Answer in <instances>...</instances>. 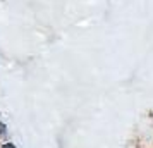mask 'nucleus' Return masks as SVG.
I'll list each match as a JSON object with an SVG mask.
<instances>
[{
  "label": "nucleus",
  "instance_id": "f257e3e1",
  "mask_svg": "<svg viewBox=\"0 0 153 148\" xmlns=\"http://www.w3.org/2000/svg\"><path fill=\"white\" fill-rule=\"evenodd\" d=\"M4 133H5V126H4V124H0V136H2Z\"/></svg>",
  "mask_w": 153,
  "mask_h": 148
},
{
  "label": "nucleus",
  "instance_id": "f03ea898",
  "mask_svg": "<svg viewBox=\"0 0 153 148\" xmlns=\"http://www.w3.org/2000/svg\"><path fill=\"white\" fill-rule=\"evenodd\" d=\"M2 148H16V147H14V145H10V143H7V145H4Z\"/></svg>",
  "mask_w": 153,
  "mask_h": 148
}]
</instances>
